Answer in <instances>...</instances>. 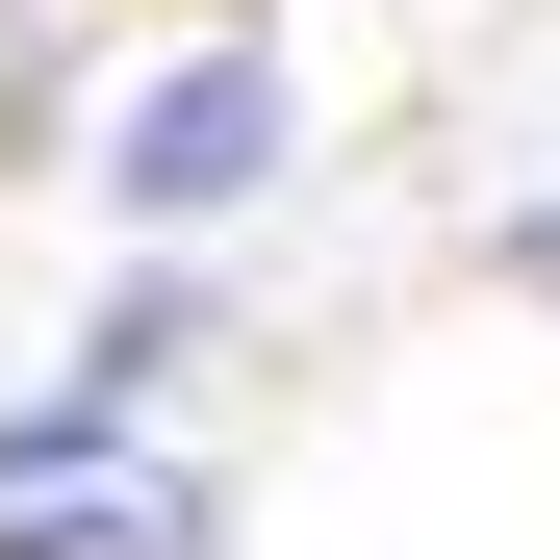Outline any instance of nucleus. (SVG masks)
Wrapping results in <instances>:
<instances>
[{"mask_svg": "<svg viewBox=\"0 0 560 560\" xmlns=\"http://www.w3.org/2000/svg\"><path fill=\"white\" fill-rule=\"evenodd\" d=\"M280 153H306V77L230 26V51H153L128 103H103V205H128V230H230Z\"/></svg>", "mask_w": 560, "mask_h": 560, "instance_id": "nucleus-1", "label": "nucleus"}, {"mask_svg": "<svg viewBox=\"0 0 560 560\" xmlns=\"http://www.w3.org/2000/svg\"><path fill=\"white\" fill-rule=\"evenodd\" d=\"M0 560H205V485L153 458V408H26L0 433Z\"/></svg>", "mask_w": 560, "mask_h": 560, "instance_id": "nucleus-2", "label": "nucleus"}, {"mask_svg": "<svg viewBox=\"0 0 560 560\" xmlns=\"http://www.w3.org/2000/svg\"><path fill=\"white\" fill-rule=\"evenodd\" d=\"M178 357H205V306H178V280H103V331H77V383L128 408V383H178Z\"/></svg>", "mask_w": 560, "mask_h": 560, "instance_id": "nucleus-3", "label": "nucleus"}, {"mask_svg": "<svg viewBox=\"0 0 560 560\" xmlns=\"http://www.w3.org/2000/svg\"><path fill=\"white\" fill-rule=\"evenodd\" d=\"M510 280H535V306H560V205H535V230H510Z\"/></svg>", "mask_w": 560, "mask_h": 560, "instance_id": "nucleus-4", "label": "nucleus"}]
</instances>
